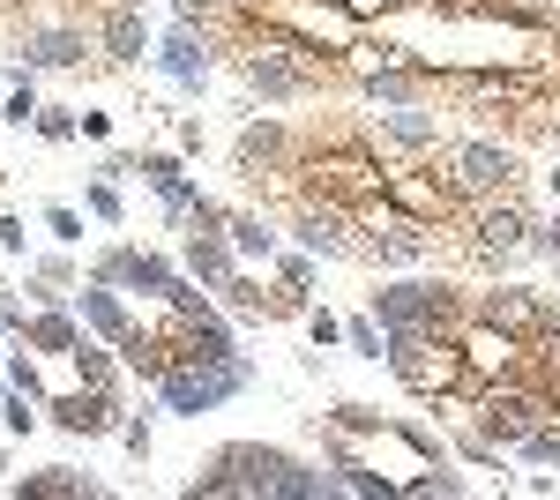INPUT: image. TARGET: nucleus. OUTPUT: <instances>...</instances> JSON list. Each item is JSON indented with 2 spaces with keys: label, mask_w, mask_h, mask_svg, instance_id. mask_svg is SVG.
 I'll return each mask as SVG.
<instances>
[{
  "label": "nucleus",
  "mask_w": 560,
  "mask_h": 500,
  "mask_svg": "<svg viewBox=\"0 0 560 500\" xmlns=\"http://www.w3.org/2000/svg\"><path fill=\"white\" fill-rule=\"evenodd\" d=\"M179 158H202V120H179Z\"/></svg>",
  "instance_id": "obj_42"
},
{
  "label": "nucleus",
  "mask_w": 560,
  "mask_h": 500,
  "mask_svg": "<svg viewBox=\"0 0 560 500\" xmlns=\"http://www.w3.org/2000/svg\"><path fill=\"white\" fill-rule=\"evenodd\" d=\"M345 344L359 351V359H388V329L374 322V314H351V322H345Z\"/></svg>",
  "instance_id": "obj_27"
},
{
  "label": "nucleus",
  "mask_w": 560,
  "mask_h": 500,
  "mask_svg": "<svg viewBox=\"0 0 560 500\" xmlns=\"http://www.w3.org/2000/svg\"><path fill=\"white\" fill-rule=\"evenodd\" d=\"M135 8H150V0H135Z\"/></svg>",
  "instance_id": "obj_48"
},
{
  "label": "nucleus",
  "mask_w": 560,
  "mask_h": 500,
  "mask_svg": "<svg viewBox=\"0 0 560 500\" xmlns=\"http://www.w3.org/2000/svg\"><path fill=\"white\" fill-rule=\"evenodd\" d=\"M538 396L523 388V381H493V388H478L471 396V433H486L493 449H523V433L538 426Z\"/></svg>",
  "instance_id": "obj_10"
},
{
  "label": "nucleus",
  "mask_w": 560,
  "mask_h": 500,
  "mask_svg": "<svg viewBox=\"0 0 560 500\" xmlns=\"http://www.w3.org/2000/svg\"><path fill=\"white\" fill-rule=\"evenodd\" d=\"M224 240H232L240 261H269V254H277V217H269V209H232Z\"/></svg>",
  "instance_id": "obj_24"
},
{
  "label": "nucleus",
  "mask_w": 560,
  "mask_h": 500,
  "mask_svg": "<svg viewBox=\"0 0 560 500\" xmlns=\"http://www.w3.org/2000/svg\"><path fill=\"white\" fill-rule=\"evenodd\" d=\"M247 381H255V359H179L173 374L158 381V396H165L173 418H202V411H217L224 396H240Z\"/></svg>",
  "instance_id": "obj_9"
},
{
  "label": "nucleus",
  "mask_w": 560,
  "mask_h": 500,
  "mask_svg": "<svg viewBox=\"0 0 560 500\" xmlns=\"http://www.w3.org/2000/svg\"><path fill=\"white\" fill-rule=\"evenodd\" d=\"M75 314H83V329L97 336V344H128V329L142 322L135 314V292H120V284H105V277H90V284H75Z\"/></svg>",
  "instance_id": "obj_16"
},
{
  "label": "nucleus",
  "mask_w": 560,
  "mask_h": 500,
  "mask_svg": "<svg viewBox=\"0 0 560 500\" xmlns=\"http://www.w3.org/2000/svg\"><path fill=\"white\" fill-rule=\"evenodd\" d=\"M45 232H52L60 247H83V209H68V202H45Z\"/></svg>",
  "instance_id": "obj_33"
},
{
  "label": "nucleus",
  "mask_w": 560,
  "mask_h": 500,
  "mask_svg": "<svg viewBox=\"0 0 560 500\" xmlns=\"http://www.w3.org/2000/svg\"><path fill=\"white\" fill-rule=\"evenodd\" d=\"M8 381H15L23 396H38V404H45V374H38V359H8Z\"/></svg>",
  "instance_id": "obj_38"
},
{
  "label": "nucleus",
  "mask_w": 560,
  "mask_h": 500,
  "mask_svg": "<svg viewBox=\"0 0 560 500\" xmlns=\"http://www.w3.org/2000/svg\"><path fill=\"white\" fill-rule=\"evenodd\" d=\"M0 404H8V388H0Z\"/></svg>",
  "instance_id": "obj_47"
},
{
  "label": "nucleus",
  "mask_w": 560,
  "mask_h": 500,
  "mask_svg": "<svg viewBox=\"0 0 560 500\" xmlns=\"http://www.w3.org/2000/svg\"><path fill=\"white\" fill-rule=\"evenodd\" d=\"M530 254H553V261H560V202H553V217L530 232Z\"/></svg>",
  "instance_id": "obj_40"
},
{
  "label": "nucleus",
  "mask_w": 560,
  "mask_h": 500,
  "mask_svg": "<svg viewBox=\"0 0 560 500\" xmlns=\"http://www.w3.org/2000/svg\"><path fill=\"white\" fill-rule=\"evenodd\" d=\"M300 322H306V336H314V344H322V351H337V344H345V322H337V314H329V306H306Z\"/></svg>",
  "instance_id": "obj_35"
},
{
  "label": "nucleus",
  "mask_w": 560,
  "mask_h": 500,
  "mask_svg": "<svg viewBox=\"0 0 560 500\" xmlns=\"http://www.w3.org/2000/svg\"><path fill=\"white\" fill-rule=\"evenodd\" d=\"M202 493H232V500H337L345 493V470L329 463V470H314L300 463L292 449H261V441H224L210 463H195V478H187V500Z\"/></svg>",
  "instance_id": "obj_2"
},
{
  "label": "nucleus",
  "mask_w": 560,
  "mask_h": 500,
  "mask_svg": "<svg viewBox=\"0 0 560 500\" xmlns=\"http://www.w3.org/2000/svg\"><path fill=\"white\" fill-rule=\"evenodd\" d=\"M269 269H277V284H292V292H306V299H314V254H284V247H277V254H269Z\"/></svg>",
  "instance_id": "obj_29"
},
{
  "label": "nucleus",
  "mask_w": 560,
  "mask_h": 500,
  "mask_svg": "<svg viewBox=\"0 0 560 500\" xmlns=\"http://www.w3.org/2000/svg\"><path fill=\"white\" fill-rule=\"evenodd\" d=\"M322 456L345 470V493L359 500H456L471 478L448 463L441 441H427L411 418H382L366 404H337L322 418Z\"/></svg>",
  "instance_id": "obj_1"
},
{
  "label": "nucleus",
  "mask_w": 560,
  "mask_h": 500,
  "mask_svg": "<svg viewBox=\"0 0 560 500\" xmlns=\"http://www.w3.org/2000/svg\"><path fill=\"white\" fill-rule=\"evenodd\" d=\"M0 329L23 336V329H31V306H23V299H0Z\"/></svg>",
  "instance_id": "obj_41"
},
{
  "label": "nucleus",
  "mask_w": 560,
  "mask_h": 500,
  "mask_svg": "<svg viewBox=\"0 0 560 500\" xmlns=\"http://www.w3.org/2000/svg\"><path fill=\"white\" fill-rule=\"evenodd\" d=\"M427 165L464 195V202H486V195H509L523 187V150L516 142H493V135H448L441 150H427Z\"/></svg>",
  "instance_id": "obj_4"
},
{
  "label": "nucleus",
  "mask_w": 560,
  "mask_h": 500,
  "mask_svg": "<svg viewBox=\"0 0 560 500\" xmlns=\"http://www.w3.org/2000/svg\"><path fill=\"white\" fill-rule=\"evenodd\" d=\"M388 374L404 381L419 404H471V374H464V344L456 329H388Z\"/></svg>",
  "instance_id": "obj_3"
},
{
  "label": "nucleus",
  "mask_w": 560,
  "mask_h": 500,
  "mask_svg": "<svg viewBox=\"0 0 560 500\" xmlns=\"http://www.w3.org/2000/svg\"><path fill=\"white\" fill-rule=\"evenodd\" d=\"M456 344H464V374H471V396L478 388H493V381H523V344L509 329H493V322H464L456 329Z\"/></svg>",
  "instance_id": "obj_11"
},
{
  "label": "nucleus",
  "mask_w": 560,
  "mask_h": 500,
  "mask_svg": "<svg viewBox=\"0 0 560 500\" xmlns=\"http://www.w3.org/2000/svg\"><path fill=\"white\" fill-rule=\"evenodd\" d=\"M179 269H187L202 292H217V284H224L232 269H247V261L232 254V240H224V232H187V247H179Z\"/></svg>",
  "instance_id": "obj_21"
},
{
  "label": "nucleus",
  "mask_w": 560,
  "mask_h": 500,
  "mask_svg": "<svg viewBox=\"0 0 560 500\" xmlns=\"http://www.w3.org/2000/svg\"><path fill=\"white\" fill-rule=\"evenodd\" d=\"M97 53H105V68H135V60L150 53V23H142L135 0H113V8L97 15Z\"/></svg>",
  "instance_id": "obj_18"
},
{
  "label": "nucleus",
  "mask_w": 560,
  "mask_h": 500,
  "mask_svg": "<svg viewBox=\"0 0 560 500\" xmlns=\"http://www.w3.org/2000/svg\"><path fill=\"white\" fill-rule=\"evenodd\" d=\"M224 8H232V0H173V23H195V31H210Z\"/></svg>",
  "instance_id": "obj_36"
},
{
  "label": "nucleus",
  "mask_w": 560,
  "mask_h": 500,
  "mask_svg": "<svg viewBox=\"0 0 560 500\" xmlns=\"http://www.w3.org/2000/svg\"><path fill=\"white\" fill-rule=\"evenodd\" d=\"M31 269V292H38V306H60V299L83 284V269H75V254L60 247V254H38V261H23Z\"/></svg>",
  "instance_id": "obj_25"
},
{
  "label": "nucleus",
  "mask_w": 560,
  "mask_h": 500,
  "mask_svg": "<svg viewBox=\"0 0 560 500\" xmlns=\"http://www.w3.org/2000/svg\"><path fill=\"white\" fill-rule=\"evenodd\" d=\"M292 150H300V127L284 120H247L232 135V172L261 195V209L277 202V187L292 195Z\"/></svg>",
  "instance_id": "obj_8"
},
{
  "label": "nucleus",
  "mask_w": 560,
  "mask_h": 500,
  "mask_svg": "<svg viewBox=\"0 0 560 500\" xmlns=\"http://www.w3.org/2000/svg\"><path fill=\"white\" fill-rule=\"evenodd\" d=\"M530 232H538V217H530V202H523V187H509V195H486V202L464 209L456 254L478 261V269H509L516 254H530Z\"/></svg>",
  "instance_id": "obj_5"
},
{
  "label": "nucleus",
  "mask_w": 560,
  "mask_h": 500,
  "mask_svg": "<svg viewBox=\"0 0 560 500\" xmlns=\"http://www.w3.org/2000/svg\"><path fill=\"white\" fill-rule=\"evenodd\" d=\"M366 135H374L382 158H427V150L448 142V135H441V113H427V105H382V113L366 120Z\"/></svg>",
  "instance_id": "obj_13"
},
{
  "label": "nucleus",
  "mask_w": 560,
  "mask_h": 500,
  "mask_svg": "<svg viewBox=\"0 0 560 500\" xmlns=\"http://www.w3.org/2000/svg\"><path fill=\"white\" fill-rule=\"evenodd\" d=\"M0 120H8V127H31V120H38V83H31V75H15V90L0 97Z\"/></svg>",
  "instance_id": "obj_31"
},
{
  "label": "nucleus",
  "mask_w": 560,
  "mask_h": 500,
  "mask_svg": "<svg viewBox=\"0 0 560 500\" xmlns=\"http://www.w3.org/2000/svg\"><path fill=\"white\" fill-rule=\"evenodd\" d=\"M83 209L97 217V224H120V217H128V202H120V187H113L105 172H97V179L83 187Z\"/></svg>",
  "instance_id": "obj_28"
},
{
  "label": "nucleus",
  "mask_w": 560,
  "mask_h": 500,
  "mask_svg": "<svg viewBox=\"0 0 560 500\" xmlns=\"http://www.w3.org/2000/svg\"><path fill=\"white\" fill-rule=\"evenodd\" d=\"M90 277H105V284H120V292H135V299H165L187 269H173L165 254H150V247H113V254H97Z\"/></svg>",
  "instance_id": "obj_15"
},
{
  "label": "nucleus",
  "mask_w": 560,
  "mask_h": 500,
  "mask_svg": "<svg viewBox=\"0 0 560 500\" xmlns=\"http://www.w3.org/2000/svg\"><path fill=\"white\" fill-rule=\"evenodd\" d=\"M15 493H31V500H97L105 486L90 478V470H68V463H45V470H23V486Z\"/></svg>",
  "instance_id": "obj_23"
},
{
  "label": "nucleus",
  "mask_w": 560,
  "mask_h": 500,
  "mask_svg": "<svg viewBox=\"0 0 560 500\" xmlns=\"http://www.w3.org/2000/svg\"><path fill=\"white\" fill-rule=\"evenodd\" d=\"M0 470H8V449H0Z\"/></svg>",
  "instance_id": "obj_46"
},
{
  "label": "nucleus",
  "mask_w": 560,
  "mask_h": 500,
  "mask_svg": "<svg viewBox=\"0 0 560 500\" xmlns=\"http://www.w3.org/2000/svg\"><path fill=\"white\" fill-rule=\"evenodd\" d=\"M553 269H560V261H553Z\"/></svg>",
  "instance_id": "obj_49"
},
{
  "label": "nucleus",
  "mask_w": 560,
  "mask_h": 500,
  "mask_svg": "<svg viewBox=\"0 0 560 500\" xmlns=\"http://www.w3.org/2000/svg\"><path fill=\"white\" fill-rule=\"evenodd\" d=\"M135 172H142V179L158 187V202H165V217H173V224L187 217V209H195V195H202L179 150H142V158H135Z\"/></svg>",
  "instance_id": "obj_19"
},
{
  "label": "nucleus",
  "mask_w": 560,
  "mask_h": 500,
  "mask_svg": "<svg viewBox=\"0 0 560 500\" xmlns=\"http://www.w3.org/2000/svg\"><path fill=\"white\" fill-rule=\"evenodd\" d=\"M471 314L493 322V329H509L516 344H530L553 322V292H538V284H493V292H471Z\"/></svg>",
  "instance_id": "obj_12"
},
{
  "label": "nucleus",
  "mask_w": 560,
  "mask_h": 500,
  "mask_svg": "<svg viewBox=\"0 0 560 500\" xmlns=\"http://www.w3.org/2000/svg\"><path fill=\"white\" fill-rule=\"evenodd\" d=\"M68 367H75V381L113 388V396H120V374H128V359H113V344H97V336H83V344L68 351Z\"/></svg>",
  "instance_id": "obj_26"
},
{
  "label": "nucleus",
  "mask_w": 560,
  "mask_h": 500,
  "mask_svg": "<svg viewBox=\"0 0 560 500\" xmlns=\"http://www.w3.org/2000/svg\"><path fill=\"white\" fill-rule=\"evenodd\" d=\"M31 127H38L45 142H75V135H83V113H75V105H38Z\"/></svg>",
  "instance_id": "obj_30"
},
{
  "label": "nucleus",
  "mask_w": 560,
  "mask_h": 500,
  "mask_svg": "<svg viewBox=\"0 0 560 500\" xmlns=\"http://www.w3.org/2000/svg\"><path fill=\"white\" fill-rule=\"evenodd\" d=\"M0 53H8V23H0Z\"/></svg>",
  "instance_id": "obj_44"
},
{
  "label": "nucleus",
  "mask_w": 560,
  "mask_h": 500,
  "mask_svg": "<svg viewBox=\"0 0 560 500\" xmlns=\"http://www.w3.org/2000/svg\"><path fill=\"white\" fill-rule=\"evenodd\" d=\"M120 449H128L135 463H150V449H158V441H150V418H120Z\"/></svg>",
  "instance_id": "obj_37"
},
{
  "label": "nucleus",
  "mask_w": 560,
  "mask_h": 500,
  "mask_svg": "<svg viewBox=\"0 0 560 500\" xmlns=\"http://www.w3.org/2000/svg\"><path fill=\"white\" fill-rule=\"evenodd\" d=\"M38 396H23V388H8V404H0V426H8V433H31V426H38Z\"/></svg>",
  "instance_id": "obj_34"
},
{
  "label": "nucleus",
  "mask_w": 560,
  "mask_h": 500,
  "mask_svg": "<svg viewBox=\"0 0 560 500\" xmlns=\"http://www.w3.org/2000/svg\"><path fill=\"white\" fill-rule=\"evenodd\" d=\"M546 187H553V202H560V165H553V172H546Z\"/></svg>",
  "instance_id": "obj_43"
},
{
  "label": "nucleus",
  "mask_w": 560,
  "mask_h": 500,
  "mask_svg": "<svg viewBox=\"0 0 560 500\" xmlns=\"http://www.w3.org/2000/svg\"><path fill=\"white\" fill-rule=\"evenodd\" d=\"M523 456L530 463H560V418H538V426L523 433Z\"/></svg>",
  "instance_id": "obj_32"
},
{
  "label": "nucleus",
  "mask_w": 560,
  "mask_h": 500,
  "mask_svg": "<svg viewBox=\"0 0 560 500\" xmlns=\"http://www.w3.org/2000/svg\"><path fill=\"white\" fill-rule=\"evenodd\" d=\"M45 426H60V433H75V441L120 433V396H113V388H90V381H75L68 396H45Z\"/></svg>",
  "instance_id": "obj_14"
},
{
  "label": "nucleus",
  "mask_w": 560,
  "mask_h": 500,
  "mask_svg": "<svg viewBox=\"0 0 560 500\" xmlns=\"http://www.w3.org/2000/svg\"><path fill=\"white\" fill-rule=\"evenodd\" d=\"M150 60L165 68V83H173V90L202 97V83H210V60H217V53H210V38H202L195 23H173V31L158 38V53H150Z\"/></svg>",
  "instance_id": "obj_17"
},
{
  "label": "nucleus",
  "mask_w": 560,
  "mask_h": 500,
  "mask_svg": "<svg viewBox=\"0 0 560 500\" xmlns=\"http://www.w3.org/2000/svg\"><path fill=\"white\" fill-rule=\"evenodd\" d=\"M427 254H441V232L411 224V217H396L388 232H374V240L359 247V261H382V269H411V261H427Z\"/></svg>",
  "instance_id": "obj_20"
},
{
  "label": "nucleus",
  "mask_w": 560,
  "mask_h": 500,
  "mask_svg": "<svg viewBox=\"0 0 560 500\" xmlns=\"http://www.w3.org/2000/svg\"><path fill=\"white\" fill-rule=\"evenodd\" d=\"M83 336H90L83 314H68V306H38V314H31V329H23V344H31V351H45V359H68Z\"/></svg>",
  "instance_id": "obj_22"
},
{
  "label": "nucleus",
  "mask_w": 560,
  "mask_h": 500,
  "mask_svg": "<svg viewBox=\"0 0 560 500\" xmlns=\"http://www.w3.org/2000/svg\"><path fill=\"white\" fill-rule=\"evenodd\" d=\"M382 195L404 209L411 224H427V232H464V209H471L448 179H441V172L427 165V158H388Z\"/></svg>",
  "instance_id": "obj_7"
},
{
  "label": "nucleus",
  "mask_w": 560,
  "mask_h": 500,
  "mask_svg": "<svg viewBox=\"0 0 560 500\" xmlns=\"http://www.w3.org/2000/svg\"><path fill=\"white\" fill-rule=\"evenodd\" d=\"M366 314L382 329H464L471 322V292L448 284V277H404V284L366 292Z\"/></svg>",
  "instance_id": "obj_6"
},
{
  "label": "nucleus",
  "mask_w": 560,
  "mask_h": 500,
  "mask_svg": "<svg viewBox=\"0 0 560 500\" xmlns=\"http://www.w3.org/2000/svg\"><path fill=\"white\" fill-rule=\"evenodd\" d=\"M0 195H8V172H0Z\"/></svg>",
  "instance_id": "obj_45"
},
{
  "label": "nucleus",
  "mask_w": 560,
  "mask_h": 500,
  "mask_svg": "<svg viewBox=\"0 0 560 500\" xmlns=\"http://www.w3.org/2000/svg\"><path fill=\"white\" fill-rule=\"evenodd\" d=\"M0 254H23V261H31V232H23V217H8V209H0Z\"/></svg>",
  "instance_id": "obj_39"
}]
</instances>
